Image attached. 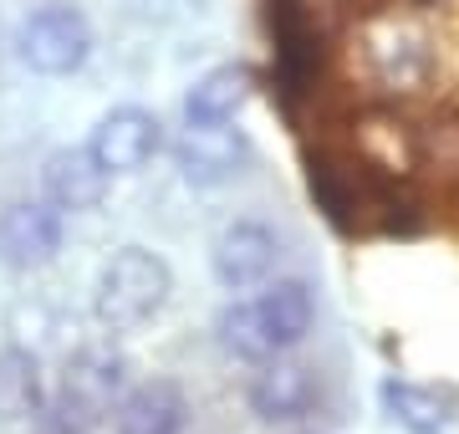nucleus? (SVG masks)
Here are the masks:
<instances>
[{
    "label": "nucleus",
    "mask_w": 459,
    "mask_h": 434,
    "mask_svg": "<svg viewBox=\"0 0 459 434\" xmlns=\"http://www.w3.org/2000/svg\"><path fill=\"white\" fill-rule=\"evenodd\" d=\"M169 291H174V271H169L164 256L148 251V246H123L98 271L92 312L108 333H133V327H143L148 317L164 312Z\"/></svg>",
    "instance_id": "obj_1"
},
{
    "label": "nucleus",
    "mask_w": 459,
    "mask_h": 434,
    "mask_svg": "<svg viewBox=\"0 0 459 434\" xmlns=\"http://www.w3.org/2000/svg\"><path fill=\"white\" fill-rule=\"evenodd\" d=\"M16 51L21 62L41 77H72V72L87 67V56H92V26L77 5H41L31 16L21 21L16 31Z\"/></svg>",
    "instance_id": "obj_2"
},
{
    "label": "nucleus",
    "mask_w": 459,
    "mask_h": 434,
    "mask_svg": "<svg viewBox=\"0 0 459 434\" xmlns=\"http://www.w3.org/2000/svg\"><path fill=\"white\" fill-rule=\"evenodd\" d=\"M117 394H123V363L117 358H108L98 348L66 358L62 388H56V419H62V430H72V434L98 430L108 414H117V404H123Z\"/></svg>",
    "instance_id": "obj_3"
},
{
    "label": "nucleus",
    "mask_w": 459,
    "mask_h": 434,
    "mask_svg": "<svg viewBox=\"0 0 459 434\" xmlns=\"http://www.w3.org/2000/svg\"><path fill=\"white\" fill-rule=\"evenodd\" d=\"M66 210H56L51 200H16L0 210V261L11 271H41L56 261L62 251V225Z\"/></svg>",
    "instance_id": "obj_4"
},
{
    "label": "nucleus",
    "mask_w": 459,
    "mask_h": 434,
    "mask_svg": "<svg viewBox=\"0 0 459 434\" xmlns=\"http://www.w3.org/2000/svg\"><path fill=\"white\" fill-rule=\"evenodd\" d=\"M174 164L189 184L214 189V184H230L250 164V138L246 128H230V123H189L179 149H174Z\"/></svg>",
    "instance_id": "obj_5"
},
{
    "label": "nucleus",
    "mask_w": 459,
    "mask_h": 434,
    "mask_svg": "<svg viewBox=\"0 0 459 434\" xmlns=\"http://www.w3.org/2000/svg\"><path fill=\"white\" fill-rule=\"evenodd\" d=\"M276 256H281V240L271 225H261V220H235V225H225V230L214 235L210 271L220 286L246 291V286H261L276 271Z\"/></svg>",
    "instance_id": "obj_6"
},
{
    "label": "nucleus",
    "mask_w": 459,
    "mask_h": 434,
    "mask_svg": "<svg viewBox=\"0 0 459 434\" xmlns=\"http://www.w3.org/2000/svg\"><path fill=\"white\" fill-rule=\"evenodd\" d=\"M159 143H164V123L148 113V108H133V102L102 113V123L87 138V149L98 153V164L108 174H138L159 153Z\"/></svg>",
    "instance_id": "obj_7"
},
{
    "label": "nucleus",
    "mask_w": 459,
    "mask_h": 434,
    "mask_svg": "<svg viewBox=\"0 0 459 434\" xmlns=\"http://www.w3.org/2000/svg\"><path fill=\"white\" fill-rule=\"evenodd\" d=\"M312 404H316V368L296 363L286 352L265 358L261 373L250 378V409H255V419H265V424H291V419H301Z\"/></svg>",
    "instance_id": "obj_8"
},
{
    "label": "nucleus",
    "mask_w": 459,
    "mask_h": 434,
    "mask_svg": "<svg viewBox=\"0 0 459 434\" xmlns=\"http://www.w3.org/2000/svg\"><path fill=\"white\" fill-rule=\"evenodd\" d=\"M108 184L113 174L98 164V153L87 149H56L47 153V164H41V189H47V200L56 210H72V215H82V210H98L108 200Z\"/></svg>",
    "instance_id": "obj_9"
},
{
    "label": "nucleus",
    "mask_w": 459,
    "mask_h": 434,
    "mask_svg": "<svg viewBox=\"0 0 459 434\" xmlns=\"http://www.w3.org/2000/svg\"><path fill=\"white\" fill-rule=\"evenodd\" d=\"M250 98H255V72L246 62H225V67H210L189 87L184 117L189 123H235V117L246 113Z\"/></svg>",
    "instance_id": "obj_10"
},
{
    "label": "nucleus",
    "mask_w": 459,
    "mask_h": 434,
    "mask_svg": "<svg viewBox=\"0 0 459 434\" xmlns=\"http://www.w3.org/2000/svg\"><path fill=\"white\" fill-rule=\"evenodd\" d=\"M184 414H189L184 388L169 384V378H148L133 394H123L113 419H117V434H179Z\"/></svg>",
    "instance_id": "obj_11"
},
{
    "label": "nucleus",
    "mask_w": 459,
    "mask_h": 434,
    "mask_svg": "<svg viewBox=\"0 0 459 434\" xmlns=\"http://www.w3.org/2000/svg\"><path fill=\"white\" fill-rule=\"evenodd\" d=\"M255 307H261V317H265V333H271V343H276L281 352H291L307 343V333H312V322H316V297H312V286L307 282H271L255 297Z\"/></svg>",
    "instance_id": "obj_12"
},
{
    "label": "nucleus",
    "mask_w": 459,
    "mask_h": 434,
    "mask_svg": "<svg viewBox=\"0 0 459 434\" xmlns=\"http://www.w3.org/2000/svg\"><path fill=\"white\" fill-rule=\"evenodd\" d=\"M377 399L388 409L398 430L409 434H444L449 430V399L439 388H424V384H409V378H383Z\"/></svg>",
    "instance_id": "obj_13"
},
{
    "label": "nucleus",
    "mask_w": 459,
    "mask_h": 434,
    "mask_svg": "<svg viewBox=\"0 0 459 434\" xmlns=\"http://www.w3.org/2000/svg\"><path fill=\"white\" fill-rule=\"evenodd\" d=\"M214 337H220V348L230 358H240V363H265V358H276V343L265 333V317L255 301H230L225 312L214 317Z\"/></svg>",
    "instance_id": "obj_14"
},
{
    "label": "nucleus",
    "mask_w": 459,
    "mask_h": 434,
    "mask_svg": "<svg viewBox=\"0 0 459 434\" xmlns=\"http://www.w3.org/2000/svg\"><path fill=\"white\" fill-rule=\"evenodd\" d=\"M41 363L26 348L0 352V419H31L41 409Z\"/></svg>",
    "instance_id": "obj_15"
}]
</instances>
